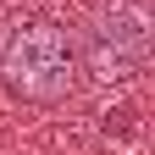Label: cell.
<instances>
[{
	"label": "cell",
	"mask_w": 155,
	"mask_h": 155,
	"mask_svg": "<svg viewBox=\"0 0 155 155\" xmlns=\"http://www.w3.org/2000/svg\"><path fill=\"white\" fill-rule=\"evenodd\" d=\"M78 39L50 22V17H28L6 33L0 45V78L6 89H17L22 100H61L78 83Z\"/></svg>",
	"instance_id": "6da1fadb"
},
{
	"label": "cell",
	"mask_w": 155,
	"mask_h": 155,
	"mask_svg": "<svg viewBox=\"0 0 155 155\" xmlns=\"http://www.w3.org/2000/svg\"><path fill=\"white\" fill-rule=\"evenodd\" d=\"M100 83H127L150 67V11L144 0H105L83 33V55H78Z\"/></svg>",
	"instance_id": "7a4b0ae2"
}]
</instances>
